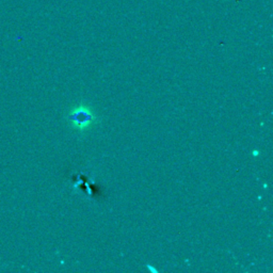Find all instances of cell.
<instances>
[{"instance_id":"cell-1","label":"cell","mask_w":273,"mask_h":273,"mask_svg":"<svg viewBox=\"0 0 273 273\" xmlns=\"http://www.w3.org/2000/svg\"><path fill=\"white\" fill-rule=\"evenodd\" d=\"M71 126L76 130L86 131L98 122L97 115L88 104H80L71 110L68 116Z\"/></svg>"}]
</instances>
